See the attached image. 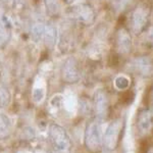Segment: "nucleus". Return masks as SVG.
Listing matches in <instances>:
<instances>
[{"mask_svg": "<svg viewBox=\"0 0 153 153\" xmlns=\"http://www.w3.org/2000/svg\"><path fill=\"white\" fill-rule=\"evenodd\" d=\"M44 4H45L46 10L48 14H56L59 8L58 0H44Z\"/></svg>", "mask_w": 153, "mask_h": 153, "instance_id": "nucleus-15", "label": "nucleus"}, {"mask_svg": "<svg viewBox=\"0 0 153 153\" xmlns=\"http://www.w3.org/2000/svg\"><path fill=\"white\" fill-rule=\"evenodd\" d=\"M43 97H44V91L42 90V89H36V90H34V92H33L34 100L39 102V101H41L43 99Z\"/></svg>", "mask_w": 153, "mask_h": 153, "instance_id": "nucleus-19", "label": "nucleus"}, {"mask_svg": "<svg viewBox=\"0 0 153 153\" xmlns=\"http://www.w3.org/2000/svg\"><path fill=\"white\" fill-rule=\"evenodd\" d=\"M132 45L133 42L130 32L125 28L118 30L115 36V46L118 52L120 54H128L132 50Z\"/></svg>", "mask_w": 153, "mask_h": 153, "instance_id": "nucleus-8", "label": "nucleus"}, {"mask_svg": "<svg viewBox=\"0 0 153 153\" xmlns=\"http://www.w3.org/2000/svg\"><path fill=\"white\" fill-rule=\"evenodd\" d=\"M63 1H65V3L68 4V5H71V4H73L74 2L76 1V0H63Z\"/></svg>", "mask_w": 153, "mask_h": 153, "instance_id": "nucleus-20", "label": "nucleus"}, {"mask_svg": "<svg viewBox=\"0 0 153 153\" xmlns=\"http://www.w3.org/2000/svg\"><path fill=\"white\" fill-rule=\"evenodd\" d=\"M131 66L141 76H150L153 75V60L148 56H138L132 61Z\"/></svg>", "mask_w": 153, "mask_h": 153, "instance_id": "nucleus-9", "label": "nucleus"}, {"mask_svg": "<svg viewBox=\"0 0 153 153\" xmlns=\"http://www.w3.org/2000/svg\"><path fill=\"white\" fill-rule=\"evenodd\" d=\"M48 139L53 153H71V142L70 136L62 127L55 124L49 126Z\"/></svg>", "mask_w": 153, "mask_h": 153, "instance_id": "nucleus-1", "label": "nucleus"}, {"mask_svg": "<svg viewBox=\"0 0 153 153\" xmlns=\"http://www.w3.org/2000/svg\"><path fill=\"white\" fill-rule=\"evenodd\" d=\"M150 9L146 4H139L131 11L129 16V25L131 31L135 35H141L147 30Z\"/></svg>", "mask_w": 153, "mask_h": 153, "instance_id": "nucleus-2", "label": "nucleus"}, {"mask_svg": "<svg viewBox=\"0 0 153 153\" xmlns=\"http://www.w3.org/2000/svg\"><path fill=\"white\" fill-rule=\"evenodd\" d=\"M58 39V32L56 27L52 24H45L43 40L45 41L46 45L49 47H53L56 44Z\"/></svg>", "mask_w": 153, "mask_h": 153, "instance_id": "nucleus-12", "label": "nucleus"}, {"mask_svg": "<svg viewBox=\"0 0 153 153\" xmlns=\"http://www.w3.org/2000/svg\"><path fill=\"white\" fill-rule=\"evenodd\" d=\"M114 84H115V87H117L118 90H125V89H127L128 87H129L130 81L127 76H120L115 79Z\"/></svg>", "mask_w": 153, "mask_h": 153, "instance_id": "nucleus-17", "label": "nucleus"}, {"mask_svg": "<svg viewBox=\"0 0 153 153\" xmlns=\"http://www.w3.org/2000/svg\"><path fill=\"white\" fill-rule=\"evenodd\" d=\"M131 0H112V4L117 10L122 11L130 4Z\"/></svg>", "mask_w": 153, "mask_h": 153, "instance_id": "nucleus-18", "label": "nucleus"}, {"mask_svg": "<svg viewBox=\"0 0 153 153\" xmlns=\"http://www.w3.org/2000/svg\"><path fill=\"white\" fill-rule=\"evenodd\" d=\"M62 76L65 82L70 84L78 83L80 81V68H79L78 61L76 60V58L71 57L65 61L62 66Z\"/></svg>", "mask_w": 153, "mask_h": 153, "instance_id": "nucleus-7", "label": "nucleus"}, {"mask_svg": "<svg viewBox=\"0 0 153 153\" xmlns=\"http://www.w3.org/2000/svg\"><path fill=\"white\" fill-rule=\"evenodd\" d=\"M11 124L4 113H0V140L6 139L10 134Z\"/></svg>", "mask_w": 153, "mask_h": 153, "instance_id": "nucleus-14", "label": "nucleus"}, {"mask_svg": "<svg viewBox=\"0 0 153 153\" xmlns=\"http://www.w3.org/2000/svg\"><path fill=\"white\" fill-rule=\"evenodd\" d=\"M9 39V24L4 16L3 6L0 3V48Z\"/></svg>", "mask_w": 153, "mask_h": 153, "instance_id": "nucleus-11", "label": "nucleus"}, {"mask_svg": "<svg viewBox=\"0 0 153 153\" xmlns=\"http://www.w3.org/2000/svg\"><path fill=\"white\" fill-rule=\"evenodd\" d=\"M71 16L82 26H91L95 22V10L88 3H82L71 8Z\"/></svg>", "mask_w": 153, "mask_h": 153, "instance_id": "nucleus-3", "label": "nucleus"}, {"mask_svg": "<svg viewBox=\"0 0 153 153\" xmlns=\"http://www.w3.org/2000/svg\"><path fill=\"white\" fill-rule=\"evenodd\" d=\"M123 127H124V120L122 118H117L110 123L104 134L105 148H107L108 150H113L117 148L122 135Z\"/></svg>", "mask_w": 153, "mask_h": 153, "instance_id": "nucleus-5", "label": "nucleus"}, {"mask_svg": "<svg viewBox=\"0 0 153 153\" xmlns=\"http://www.w3.org/2000/svg\"><path fill=\"white\" fill-rule=\"evenodd\" d=\"M151 113H152V115H153V102H152V110H151Z\"/></svg>", "mask_w": 153, "mask_h": 153, "instance_id": "nucleus-21", "label": "nucleus"}, {"mask_svg": "<svg viewBox=\"0 0 153 153\" xmlns=\"http://www.w3.org/2000/svg\"><path fill=\"white\" fill-rule=\"evenodd\" d=\"M44 30H45V24H44L43 22L38 21L32 25L31 36H32V39H33L34 42L38 43V42H40L42 39H43Z\"/></svg>", "mask_w": 153, "mask_h": 153, "instance_id": "nucleus-13", "label": "nucleus"}, {"mask_svg": "<svg viewBox=\"0 0 153 153\" xmlns=\"http://www.w3.org/2000/svg\"><path fill=\"white\" fill-rule=\"evenodd\" d=\"M152 113L148 109H142L138 114L137 118V126L138 130L141 133H146L151 128L152 122Z\"/></svg>", "mask_w": 153, "mask_h": 153, "instance_id": "nucleus-10", "label": "nucleus"}, {"mask_svg": "<svg viewBox=\"0 0 153 153\" xmlns=\"http://www.w3.org/2000/svg\"><path fill=\"white\" fill-rule=\"evenodd\" d=\"M85 144L89 151L97 153L101 149L100 128L96 120H92L87 125L85 131Z\"/></svg>", "mask_w": 153, "mask_h": 153, "instance_id": "nucleus-4", "label": "nucleus"}, {"mask_svg": "<svg viewBox=\"0 0 153 153\" xmlns=\"http://www.w3.org/2000/svg\"><path fill=\"white\" fill-rule=\"evenodd\" d=\"M10 102V94L5 88L0 87V108H4Z\"/></svg>", "mask_w": 153, "mask_h": 153, "instance_id": "nucleus-16", "label": "nucleus"}, {"mask_svg": "<svg viewBox=\"0 0 153 153\" xmlns=\"http://www.w3.org/2000/svg\"><path fill=\"white\" fill-rule=\"evenodd\" d=\"M108 98L105 91L99 89L95 92L94 100H93V109L99 120H102L107 117L108 113Z\"/></svg>", "mask_w": 153, "mask_h": 153, "instance_id": "nucleus-6", "label": "nucleus"}]
</instances>
